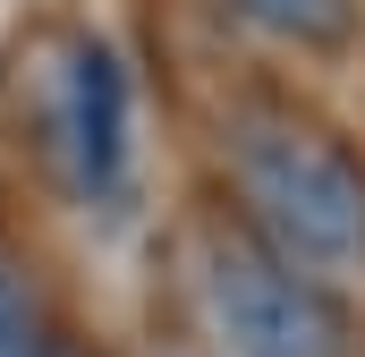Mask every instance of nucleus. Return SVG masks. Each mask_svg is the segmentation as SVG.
Instances as JSON below:
<instances>
[{
  "label": "nucleus",
  "mask_w": 365,
  "mask_h": 357,
  "mask_svg": "<svg viewBox=\"0 0 365 357\" xmlns=\"http://www.w3.org/2000/svg\"><path fill=\"white\" fill-rule=\"evenodd\" d=\"M230 178L247 196V230L314 272L365 264V154L314 111L255 102L230 128Z\"/></svg>",
  "instance_id": "obj_1"
},
{
  "label": "nucleus",
  "mask_w": 365,
  "mask_h": 357,
  "mask_svg": "<svg viewBox=\"0 0 365 357\" xmlns=\"http://www.w3.org/2000/svg\"><path fill=\"white\" fill-rule=\"evenodd\" d=\"M204 315L230 357H357L349 298L247 221H221L204 238Z\"/></svg>",
  "instance_id": "obj_2"
},
{
  "label": "nucleus",
  "mask_w": 365,
  "mask_h": 357,
  "mask_svg": "<svg viewBox=\"0 0 365 357\" xmlns=\"http://www.w3.org/2000/svg\"><path fill=\"white\" fill-rule=\"evenodd\" d=\"M26 136L77 204H110L128 178V69L77 26L26 51Z\"/></svg>",
  "instance_id": "obj_3"
},
{
  "label": "nucleus",
  "mask_w": 365,
  "mask_h": 357,
  "mask_svg": "<svg viewBox=\"0 0 365 357\" xmlns=\"http://www.w3.org/2000/svg\"><path fill=\"white\" fill-rule=\"evenodd\" d=\"M255 34H272L289 51H340L357 43V0H230Z\"/></svg>",
  "instance_id": "obj_4"
},
{
  "label": "nucleus",
  "mask_w": 365,
  "mask_h": 357,
  "mask_svg": "<svg viewBox=\"0 0 365 357\" xmlns=\"http://www.w3.org/2000/svg\"><path fill=\"white\" fill-rule=\"evenodd\" d=\"M43 341V306H34V264L0 238V357H26Z\"/></svg>",
  "instance_id": "obj_5"
},
{
  "label": "nucleus",
  "mask_w": 365,
  "mask_h": 357,
  "mask_svg": "<svg viewBox=\"0 0 365 357\" xmlns=\"http://www.w3.org/2000/svg\"><path fill=\"white\" fill-rule=\"evenodd\" d=\"M26 357H102V349H86V341H68V332H43Z\"/></svg>",
  "instance_id": "obj_6"
}]
</instances>
